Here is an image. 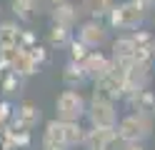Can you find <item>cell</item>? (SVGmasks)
I'll return each instance as SVG.
<instances>
[{
  "mask_svg": "<svg viewBox=\"0 0 155 150\" xmlns=\"http://www.w3.org/2000/svg\"><path fill=\"white\" fill-rule=\"evenodd\" d=\"M85 130L80 120H48L43 130V150H70L83 143Z\"/></svg>",
  "mask_w": 155,
  "mask_h": 150,
  "instance_id": "1",
  "label": "cell"
},
{
  "mask_svg": "<svg viewBox=\"0 0 155 150\" xmlns=\"http://www.w3.org/2000/svg\"><path fill=\"white\" fill-rule=\"evenodd\" d=\"M85 115L90 118V125H95V128H115V125H118L115 100L108 98L105 93H100V90H95V93L90 95Z\"/></svg>",
  "mask_w": 155,
  "mask_h": 150,
  "instance_id": "2",
  "label": "cell"
},
{
  "mask_svg": "<svg viewBox=\"0 0 155 150\" xmlns=\"http://www.w3.org/2000/svg\"><path fill=\"white\" fill-rule=\"evenodd\" d=\"M115 133H118V138L123 143H143L145 138H150L153 123H150V118L143 115V113H130L123 120H118Z\"/></svg>",
  "mask_w": 155,
  "mask_h": 150,
  "instance_id": "3",
  "label": "cell"
},
{
  "mask_svg": "<svg viewBox=\"0 0 155 150\" xmlns=\"http://www.w3.org/2000/svg\"><path fill=\"white\" fill-rule=\"evenodd\" d=\"M88 110V100L78 88H68L55 98V118L58 120H80Z\"/></svg>",
  "mask_w": 155,
  "mask_h": 150,
  "instance_id": "4",
  "label": "cell"
},
{
  "mask_svg": "<svg viewBox=\"0 0 155 150\" xmlns=\"http://www.w3.org/2000/svg\"><path fill=\"white\" fill-rule=\"evenodd\" d=\"M108 20H110V28L133 30V28H138L143 20H145V8H143V3H138V0H128V3L115 5L110 10Z\"/></svg>",
  "mask_w": 155,
  "mask_h": 150,
  "instance_id": "5",
  "label": "cell"
},
{
  "mask_svg": "<svg viewBox=\"0 0 155 150\" xmlns=\"http://www.w3.org/2000/svg\"><path fill=\"white\" fill-rule=\"evenodd\" d=\"M95 85H98L100 93H105V95L113 98V100L128 95V78H125V70L115 63V60H113V65H110L108 73L95 80Z\"/></svg>",
  "mask_w": 155,
  "mask_h": 150,
  "instance_id": "6",
  "label": "cell"
},
{
  "mask_svg": "<svg viewBox=\"0 0 155 150\" xmlns=\"http://www.w3.org/2000/svg\"><path fill=\"white\" fill-rule=\"evenodd\" d=\"M78 40L85 43L90 50H98L108 43V28L100 23V18H90L78 28Z\"/></svg>",
  "mask_w": 155,
  "mask_h": 150,
  "instance_id": "7",
  "label": "cell"
},
{
  "mask_svg": "<svg viewBox=\"0 0 155 150\" xmlns=\"http://www.w3.org/2000/svg\"><path fill=\"white\" fill-rule=\"evenodd\" d=\"M118 140V133H115V128H90L85 130L83 135V148L85 150H110V145Z\"/></svg>",
  "mask_w": 155,
  "mask_h": 150,
  "instance_id": "8",
  "label": "cell"
},
{
  "mask_svg": "<svg viewBox=\"0 0 155 150\" xmlns=\"http://www.w3.org/2000/svg\"><path fill=\"white\" fill-rule=\"evenodd\" d=\"M110 65H113V58L103 55L100 50H90V53L83 58V70H85V75H88V80L103 78L110 70Z\"/></svg>",
  "mask_w": 155,
  "mask_h": 150,
  "instance_id": "9",
  "label": "cell"
},
{
  "mask_svg": "<svg viewBox=\"0 0 155 150\" xmlns=\"http://www.w3.org/2000/svg\"><path fill=\"white\" fill-rule=\"evenodd\" d=\"M78 15H80V10H78V5H73L70 0H60V3L50 5V18L58 25L75 28L78 25Z\"/></svg>",
  "mask_w": 155,
  "mask_h": 150,
  "instance_id": "10",
  "label": "cell"
},
{
  "mask_svg": "<svg viewBox=\"0 0 155 150\" xmlns=\"http://www.w3.org/2000/svg\"><path fill=\"white\" fill-rule=\"evenodd\" d=\"M38 123H40V108L33 103H23L13 110V125L23 128V130H33Z\"/></svg>",
  "mask_w": 155,
  "mask_h": 150,
  "instance_id": "11",
  "label": "cell"
},
{
  "mask_svg": "<svg viewBox=\"0 0 155 150\" xmlns=\"http://www.w3.org/2000/svg\"><path fill=\"white\" fill-rule=\"evenodd\" d=\"M130 100V105H133V110L135 113H143V115H148V118H153L155 115V95L150 93V90H133V93H128L125 95Z\"/></svg>",
  "mask_w": 155,
  "mask_h": 150,
  "instance_id": "12",
  "label": "cell"
},
{
  "mask_svg": "<svg viewBox=\"0 0 155 150\" xmlns=\"http://www.w3.org/2000/svg\"><path fill=\"white\" fill-rule=\"evenodd\" d=\"M3 143L5 148H10V150H18V148H25L28 143H30V130H23V128H3Z\"/></svg>",
  "mask_w": 155,
  "mask_h": 150,
  "instance_id": "13",
  "label": "cell"
},
{
  "mask_svg": "<svg viewBox=\"0 0 155 150\" xmlns=\"http://www.w3.org/2000/svg\"><path fill=\"white\" fill-rule=\"evenodd\" d=\"M113 8H115V0H83L80 13L90 15V18H105V15H110Z\"/></svg>",
  "mask_w": 155,
  "mask_h": 150,
  "instance_id": "14",
  "label": "cell"
},
{
  "mask_svg": "<svg viewBox=\"0 0 155 150\" xmlns=\"http://www.w3.org/2000/svg\"><path fill=\"white\" fill-rule=\"evenodd\" d=\"M85 80H88V75H85V70H83V63L70 60V63L63 68V83L68 88H80Z\"/></svg>",
  "mask_w": 155,
  "mask_h": 150,
  "instance_id": "15",
  "label": "cell"
},
{
  "mask_svg": "<svg viewBox=\"0 0 155 150\" xmlns=\"http://www.w3.org/2000/svg\"><path fill=\"white\" fill-rule=\"evenodd\" d=\"M20 25L15 20H5L0 23V48H10V45H20Z\"/></svg>",
  "mask_w": 155,
  "mask_h": 150,
  "instance_id": "16",
  "label": "cell"
},
{
  "mask_svg": "<svg viewBox=\"0 0 155 150\" xmlns=\"http://www.w3.org/2000/svg\"><path fill=\"white\" fill-rule=\"evenodd\" d=\"M70 40H73V28H65V25L53 23V28L48 30V43H50L53 48L70 45Z\"/></svg>",
  "mask_w": 155,
  "mask_h": 150,
  "instance_id": "17",
  "label": "cell"
},
{
  "mask_svg": "<svg viewBox=\"0 0 155 150\" xmlns=\"http://www.w3.org/2000/svg\"><path fill=\"white\" fill-rule=\"evenodd\" d=\"M38 8L40 5L33 3V0H10V10H13V15L18 20H33Z\"/></svg>",
  "mask_w": 155,
  "mask_h": 150,
  "instance_id": "18",
  "label": "cell"
},
{
  "mask_svg": "<svg viewBox=\"0 0 155 150\" xmlns=\"http://www.w3.org/2000/svg\"><path fill=\"white\" fill-rule=\"evenodd\" d=\"M0 88H3V95H5V98H15V95H20L23 75H18V73H5L3 83H0Z\"/></svg>",
  "mask_w": 155,
  "mask_h": 150,
  "instance_id": "19",
  "label": "cell"
},
{
  "mask_svg": "<svg viewBox=\"0 0 155 150\" xmlns=\"http://www.w3.org/2000/svg\"><path fill=\"white\" fill-rule=\"evenodd\" d=\"M68 48H70V60H75V63H83V58L90 53V48L85 45V43H80L78 38L70 40V45H68Z\"/></svg>",
  "mask_w": 155,
  "mask_h": 150,
  "instance_id": "20",
  "label": "cell"
},
{
  "mask_svg": "<svg viewBox=\"0 0 155 150\" xmlns=\"http://www.w3.org/2000/svg\"><path fill=\"white\" fill-rule=\"evenodd\" d=\"M10 120H13V105L8 100H0V130L10 123Z\"/></svg>",
  "mask_w": 155,
  "mask_h": 150,
  "instance_id": "21",
  "label": "cell"
},
{
  "mask_svg": "<svg viewBox=\"0 0 155 150\" xmlns=\"http://www.w3.org/2000/svg\"><path fill=\"white\" fill-rule=\"evenodd\" d=\"M125 145H128L125 150H143V143H125Z\"/></svg>",
  "mask_w": 155,
  "mask_h": 150,
  "instance_id": "22",
  "label": "cell"
}]
</instances>
